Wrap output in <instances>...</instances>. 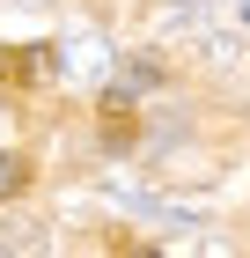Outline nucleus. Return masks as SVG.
I'll use <instances>...</instances> for the list:
<instances>
[{"label": "nucleus", "instance_id": "1", "mask_svg": "<svg viewBox=\"0 0 250 258\" xmlns=\"http://www.w3.org/2000/svg\"><path fill=\"white\" fill-rule=\"evenodd\" d=\"M22 184H30V170H22V155H0V199H15Z\"/></svg>", "mask_w": 250, "mask_h": 258}, {"label": "nucleus", "instance_id": "2", "mask_svg": "<svg viewBox=\"0 0 250 258\" xmlns=\"http://www.w3.org/2000/svg\"><path fill=\"white\" fill-rule=\"evenodd\" d=\"M133 258H162V251H133Z\"/></svg>", "mask_w": 250, "mask_h": 258}, {"label": "nucleus", "instance_id": "3", "mask_svg": "<svg viewBox=\"0 0 250 258\" xmlns=\"http://www.w3.org/2000/svg\"><path fill=\"white\" fill-rule=\"evenodd\" d=\"M0 74H8V52H0Z\"/></svg>", "mask_w": 250, "mask_h": 258}, {"label": "nucleus", "instance_id": "4", "mask_svg": "<svg viewBox=\"0 0 250 258\" xmlns=\"http://www.w3.org/2000/svg\"><path fill=\"white\" fill-rule=\"evenodd\" d=\"M0 258H15V251H8V243H0Z\"/></svg>", "mask_w": 250, "mask_h": 258}]
</instances>
